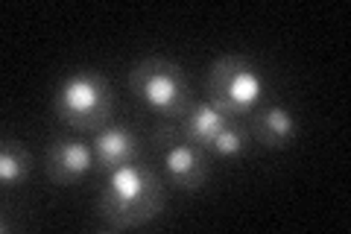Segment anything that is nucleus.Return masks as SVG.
<instances>
[{"label": "nucleus", "mask_w": 351, "mask_h": 234, "mask_svg": "<svg viewBox=\"0 0 351 234\" xmlns=\"http://www.w3.org/2000/svg\"><path fill=\"white\" fill-rule=\"evenodd\" d=\"M249 126L243 117H234L232 124H228L219 135L211 141V147H208V155H214V159H237L240 152L249 147Z\"/></svg>", "instance_id": "nucleus-11"}, {"label": "nucleus", "mask_w": 351, "mask_h": 234, "mask_svg": "<svg viewBox=\"0 0 351 234\" xmlns=\"http://www.w3.org/2000/svg\"><path fill=\"white\" fill-rule=\"evenodd\" d=\"M232 115H226L219 106H214L208 97H202V100H193L191 103V108L184 111V115L176 120V129L182 132L188 141H193V143H199L202 150H208L211 147V141L223 132L228 124H232Z\"/></svg>", "instance_id": "nucleus-9"}, {"label": "nucleus", "mask_w": 351, "mask_h": 234, "mask_svg": "<svg viewBox=\"0 0 351 234\" xmlns=\"http://www.w3.org/2000/svg\"><path fill=\"white\" fill-rule=\"evenodd\" d=\"M50 108L53 117L73 132H100L114 120L112 82L97 68H73L59 80Z\"/></svg>", "instance_id": "nucleus-2"}, {"label": "nucleus", "mask_w": 351, "mask_h": 234, "mask_svg": "<svg viewBox=\"0 0 351 234\" xmlns=\"http://www.w3.org/2000/svg\"><path fill=\"white\" fill-rule=\"evenodd\" d=\"M269 91V76L255 59L226 53L211 62L205 80V97L232 117H249Z\"/></svg>", "instance_id": "nucleus-3"}, {"label": "nucleus", "mask_w": 351, "mask_h": 234, "mask_svg": "<svg viewBox=\"0 0 351 234\" xmlns=\"http://www.w3.org/2000/svg\"><path fill=\"white\" fill-rule=\"evenodd\" d=\"M91 170H97L94 147L82 138H53L44 150V173L59 187L76 185Z\"/></svg>", "instance_id": "nucleus-6"}, {"label": "nucleus", "mask_w": 351, "mask_h": 234, "mask_svg": "<svg viewBox=\"0 0 351 234\" xmlns=\"http://www.w3.org/2000/svg\"><path fill=\"white\" fill-rule=\"evenodd\" d=\"M152 143L161 150V170L167 182L179 191H202L211 176V155L176 129V120H167L156 129Z\"/></svg>", "instance_id": "nucleus-5"}, {"label": "nucleus", "mask_w": 351, "mask_h": 234, "mask_svg": "<svg viewBox=\"0 0 351 234\" xmlns=\"http://www.w3.org/2000/svg\"><path fill=\"white\" fill-rule=\"evenodd\" d=\"M249 135L267 150H287L299 138V117L287 103L269 100L249 115Z\"/></svg>", "instance_id": "nucleus-7"}, {"label": "nucleus", "mask_w": 351, "mask_h": 234, "mask_svg": "<svg viewBox=\"0 0 351 234\" xmlns=\"http://www.w3.org/2000/svg\"><path fill=\"white\" fill-rule=\"evenodd\" d=\"M129 91L144 103L161 124L179 120L193 103L188 73L164 56H147L129 68Z\"/></svg>", "instance_id": "nucleus-4"}, {"label": "nucleus", "mask_w": 351, "mask_h": 234, "mask_svg": "<svg viewBox=\"0 0 351 234\" xmlns=\"http://www.w3.org/2000/svg\"><path fill=\"white\" fill-rule=\"evenodd\" d=\"M32 176V155L18 138H3L0 143V185L3 191L24 187Z\"/></svg>", "instance_id": "nucleus-10"}, {"label": "nucleus", "mask_w": 351, "mask_h": 234, "mask_svg": "<svg viewBox=\"0 0 351 234\" xmlns=\"http://www.w3.org/2000/svg\"><path fill=\"white\" fill-rule=\"evenodd\" d=\"M103 176L106 179L97 199V214L108 231L147 226L164 211V199H167L164 182L156 167L147 161V155L120 164Z\"/></svg>", "instance_id": "nucleus-1"}, {"label": "nucleus", "mask_w": 351, "mask_h": 234, "mask_svg": "<svg viewBox=\"0 0 351 234\" xmlns=\"http://www.w3.org/2000/svg\"><path fill=\"white\" fill-rule=\"evenodd\" d=\"M91 147H94V164L100 173H108L114 167L129 164L144 155V143H141L138 132L126 124H120V120H112L100 132H94Z\"/></svg>", "instance_id": "nucleus-8"}]
</instances>
